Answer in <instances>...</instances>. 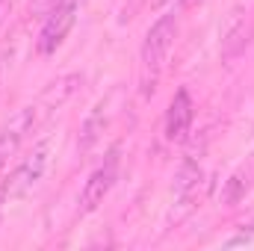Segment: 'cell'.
I'll return each mask as SVG.
<instances>
[{
	"label": "cell",
	"mask_w": 254,
	"mask_h": 251,
	"mask_svg": "<svg viewBox=\"0 0 254 251\" xmlns=\"http://www.w3.org/2000/svg\"><path fill=\"white\" fill-rule=\"evenodd\" d=\"M45 119H51V113L45 110V104L36 98L33 104H27V107H21L6 125L0 127V175H3V169H6V163L18 154V148L42 127Z\"/></svg>",
	"instance_id": "cell-1"
},
{
	"label": "cell",
	"mask_w": 254,
	"mask_h": 251,
	"mask_svg": "<svg viewBox=\"0 0 254 251\" xmlns=\"http://www.w3.org/2000/svg\"><path fill=\"white\" fill-rule=\"evenodd\" d=\"M48 151H51V142H39L6 178H0V192L6 201H15V198H24L27 192H33L36 184L45 178V169H48Z\"/></svg>",
	"instance_id": "cell-2"
},
{
	"label": "cell",
	"mask_w": 254,
	"mask_h": 251,
	"mask_svg": "<svg viewBox=\"0 0 254 251\" xmlns=\"http://www.w3.org/2000/svg\"><path fill=\"white\" fill-rule=\"evenodd\" d=\"M122 107H125V89L116 86L89 110V116L83 119V127H80V136H77V148L83 154H89L101 142V136L110 130V125L116 122V116L122 113Z\"/></svg>",
	"instance_id": "cell-3"
},
{
	"label": "cell",
	"mask_w": 254,
	"mask_h": 251,
	"mask_svg": "<svg viewBox=\"0 0 254 251\" xmlns=\"http://www.w3.org/2000/svg\"><path fill=\"white\" fill-rule=\"evenodd\" d=\"M119 163H122V145L110 148L107 160L89 175L86 187L80 192V201H77V213L80 216H89V213H95L104 204V198L110 195V189L116 187V181H119Z\"/></svg>",
	"instance_id": "cell-4"
},
{
	"label": "cell",
	"mask_w": 254,
	"mask_h": 251,
	"mask_svg": "<svg viewBox=\"0 0 254 251\" xmlns=\"http://www.w3.org/2000/svg\"><path fill=\"white\" fill-rule=\"evenodd\" d=\"M175 36H178V15L175 12H166L160 15L151 30L145 33V42H142V68L148 74H160L163 63L169 60V51L175 45Z\"/></svg>",
	"instance_id": "cell-5"
},
{
	"label": "cell",
	"mask_w": 254,
	"mask_h": 251,
	"mask_svg": "<svg viewBox=\"0 0 254 251\" xmlns=\"http://www.w3.org/2000/svg\"><path fill=\"white\" fill-rule=\"evenodd\" d=\"M86 0H60L48 15H45V24H42V33H39V54H54L60 45L65 42V36L71 33L80 9H83Z\"/></svg>",
	"instance_id": "cell-6"
},
{
	"label": "cell",
	"mask_w": 254,
	"mask_h": 251,
	"mask_svg": "<svg viewBox=\"0 0 254 251\" xmlns=\"http://www.w3.org/2000/svg\"><path fill=\"white\" fill-rule=\"evenodd\" d=\"M192 116H195V104L187 89H178L169 110H166V139L169 142H181L192 127Z\"/></svg>",
	"instance_id": "cell-7"
},
{
	"label": "cell",
	"mask_w": 254,
	"mask_h": 251,
	"mask_svg": "<svg viewBox=\"0 0 254 251\" xmlns=\"http://www.w3.org/2000/svg\"><path fill=\"white\" fill-rule=\"evenodd\" d=\"M252 33H254V24L246 15H237V18L228 24L225 36H222V51H219L222 63L228 65V63H234V60H240V57L246 54L249 42H252Z\"/></svg>",
	"instance_id": "cell-8"
},
{
	"label": "cell",
	"mask_w": 254,
	"mask_h": 251,
	"mask_svg": "<svg viewBox=\"0 0 254 251\" xmlns=\"http://www.w3.org/2000/svg\"><path fill=\"white\" fill-rule=\"evenodd\" d=\"M80 86H83V74H63V77H57L51 86H45L42 89V95H39V101L45 104V110L54 116L57 110H63L65 104L80 92Z\"/></svg>",
	"instance_id": "cell-9"
},
{
	"label": "cell",
	"mask_w": 254,
	"mask_h": 251,
	"mask_svg": "<svg viewBox=\"0 0 254 251\" xmlns=\"http://www.w3.org/2000/svg\"><path fill=\"white\" fill-rule=\"evenodd\" d=\"M254 187V154L246 157V163L225 181V192H222V201L225 207H237Z\"/></svg>",
	"instance_id": "cell-10"
},
{
	"label": "cell",
	"mask_w": 254,
	"mask_h": 251,
	"mask_svg": "<svg viewBox=\"0 0 254 251\" xmlns=\"http://www.w3.org/2000/svg\"><path fill=\"white\" fill-rule=\"evenodd\" d=\"M60 0H30V15H48Z\"/></svg>",
	"instance_id": "cell-11"
},
{
	"label": "cell",
	"mask_w": 254,
	"mask_h": 251,
	"mask_svg": "<svg viewBox=\"0 0 254 251\" xmlns=\"http://www.w3.org/2000/svg\"><path fill=\"white\" fill-rule=\"evenodd\" d=\"M9 60H12V48L3 45L0 48V92H3V83H6V68H9Z\"/></svg>",
	"instance_id": "cell-12"
},
{
	"label": "cell",
	"mask_w": 254,
	"mask_h": 251,
	"mask_svg": "<svg viewBox=\"0 0 254 251\" xmlns=\"http://www.w3.org/2000/svg\"><path fill=\"white\" fill-rule=\"evenodd\" d=\"M6 15H9V0H0V24L6 21Z\"/></svg>",
	"instance_id": "cell-13"
},
{
	"label": "cell",
	"mask_w": 254,
	"mask_h": 251,
	"mask_svg": "<svg viewBox=\"0 0 254 251\" xmlns=\"http://www.w3.org/2000/svg\"><path fill=\"white\" fill-rule=\"evenodd\" d=\"M166 3H169V0H154V6H166Z\"/></svg>",
	"instance_id": "cell-14"
}]
</instances>
